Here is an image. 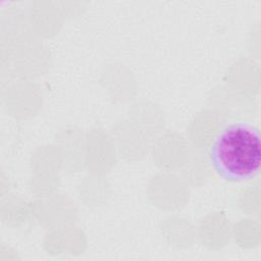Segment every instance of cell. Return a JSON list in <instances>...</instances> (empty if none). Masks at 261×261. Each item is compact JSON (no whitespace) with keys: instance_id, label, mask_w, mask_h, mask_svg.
<instances>
[{"instance_id":"cell-1","label":"cell","mask_w":261,"mask_h":261,"mask_svg":"<svg viewBox=\"0 0 261 261\" xmlns=\"http://www.w3.org/2000/svg\"><path fill=\"white\" fill-rule=\"evenodd\" d=\"M209 160L214 171L228 181H245L255 177L261 165L259 128L245 120L226 124L216 136Z\"/></svg>"}]
</instances>
